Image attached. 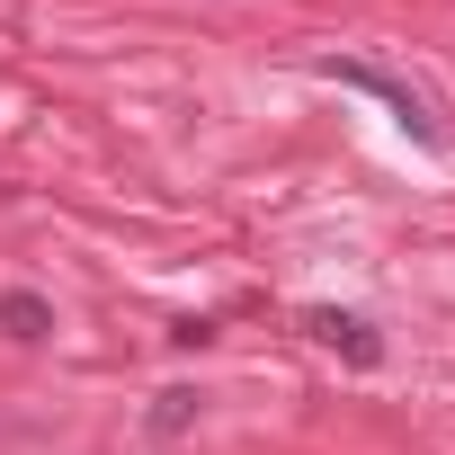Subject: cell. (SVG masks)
<instances>
[{
	"instance_id": "cell-1",
	"label": "cell",
	"mask_w": 455,
	"mask_h": 455,
	"mask_svg": "<svg viewBox=\"0 0 455 455\" xmlns=\"http://www.w3.org/2000/svg\"><path fill=\"white\" fill-rule=\"evenodd\" d=\"M322 72H331L339 90H366V99H384V108H393V116H402V125H411L419 143H446V125H437L428 90H411L402 72H384V63H322Z\"/></svg>"
},
{
	"instance_id": "cell-2",
	"label": "cell",
	"mask_w": 455,
	"mask_h": 455,
	"mask_svg": "<svg viewBox=\"0 0 455 455\" xmlns=\"http://www.w3.org/2000/svg\"><path fill=\"white\" fill-rule=\"evenodd\" d=\"M304 331H313L322 348H339L348 366H375V357H384V339H375V322H357V313H331V304H313V313H304Z\"/></svg>"
},
{
	"instance_id": "cell-3",
	"label": "cell",
	"mask_w": 455,
	"mask_h": 455,
	"mask_svg": "<svg viewBox=\"0 0 455 455\" xmlns=\"http://www.w3.org/2000/svg\"><path fill=\"white\" fill-rule=\"evenodd\" d=\"M0 331H10V339H45L54 331V304L45 295H0Z\"/></svg>"
},
{
	"instance_id": "cell-4",
	"label": "cell",
	"mask_w": 455,
	"mask_h": 455,
	"mask_svg": "<svg viewBox=\"0 0 455 455\" xmlns=\"http://www.w3.org/2000/svg\"><path fill=\"white\" fill-rule=\"evenodd\" d=\"M188 419H196V393L179 384V393H161V411H152V437H179Z\"/></svg>"
}]
</instances>
